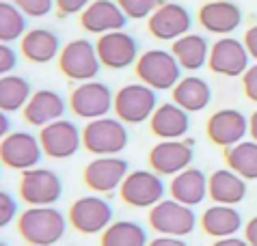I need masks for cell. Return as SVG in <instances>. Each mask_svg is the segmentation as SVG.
<instances>
[{
  "instance_id": "f35d334b",
  "label": "cell",
  "mask_w": 257,
  "mask_h": 246,
  "mask_svg": "<svg viewBox=\"0 0 257 246\" xmlns=\"http://www.w3.org/2000/svg\"><path fill=\"white\" fill-rule=\"evenodd\" d=\"M244 46L248 50V54H251V59L257 61V24H253L244 33Z\"/></svg>"
},
{
  "instance_id": "d590c367",
  "label": "cell",
  "mask_w": 257,
  "mask_h": 246,
  "mask_svg": "<svg viewBox=\"0 0 257 246\" xmlns=\"http://www.w3.org/2000/svg\"><path fill=\"white\" fill-rule=\"evenodd\" d=\"M93 0H54V9L59 13V18H69L76 13H82Z\"/></svg>"
},
{
  "instance_id": "836d02e7",
  "label": "cell",
  "mask_w": 257,
  "mask_h": 246,
  "mask_svg": "<svg viewBox=\"0 0 257 246\" xmlns=\"http://www.w3.org/2000/svg\"><path fill=\"white\" fill-rule=\"evenodd\" d=\"M11 3L16 5L26 18H33V20L46 18L48 13L54 9V0H11Z\"/></svg>"
},
{
  "instance_id": "8992f818",
  "label": "cell",
  "mask_w": 257,
  "mask_h": 246,
  "mask_svg": "<svg viewBox=\"0 0 257 246\" xmlns=\"http://www.w3.org/2000/svg\"><path fill=\"white\" fill-rule=\"evenodd\" d=\"M18 192L28 207H50L63 197V182L52 169L35 166L20 175Z\"/></svg>"
},
{
  "instance_id": "f546056e",
  "label": "cell",
  "mask_w": 257,
  "mask_h": 246,
  "mask_svg": "<svg viewBox=\"0 0 257 246\" xmlns=\"http://www.w3.org/2000/svg\"><path fill=\"white\" fill-rule=\"evenodd\" d=\"M225 162L227 169L238 173L242 179L253 182V179H257V143L242 141L233 147L225 149Z\"/></svg>"
},
{
  "instance_id": "f6af8a7d",
  "label": "cell",
  "mask_w": 257,
  "mask_h": 246,
  "mask_svg": "<svg viewBox=\"0 0 257 246\" xmlns=\"http://www.w3.org/2000/svg\"><path fill=\"white\" fill-rule=\"evenodd\" d=\"M0 246H7V244H5V242H3V240H0Z\"/></svg>"
},
{
  "instance_id": "cb8c5ba5",
  "label": "cell",
  "mask_w": 257,
  "mask_h": 246,
  "mask_svg": "<svg viewBox=\"0 0 257 246\" xmlns=\"http://www.w3.org/2000/svg\"><path fill=\"white\" fill-rule=\"evenodd\" d=\"M246 179L231 169H218L208 177V197L216 205H238L246 199Z\"/></svg>"
},
{
  "instance_id": "5b68a950",
  "label": "cell",
  "mask_w": 257,
  "mask_h": 246,
  "mask_svg": "<svg viewBox=\"0 0 257 246\" xmlns=\"http://www.w3.org/2000/svg\"><path fill=\"white\" fill-rule=\"evenodd\" d=\"M67 106L78 119L95 121V119L108 117V112L115 106V93H112L108 84L99 80L80 82L71 89Z\"/></svg>"
},
{
  "instance_id": "603a6c76",
  "label": "cell",
  "mask_w": 257,
  "mask_h": 246,
  "mask_svg": "<svg viewBox=\"0 0 257 246\" xmlns=\"http://www.w3.org/2000/svg\"><path fill=\"white\" fill-rule=\"evenodd\" d=\"M149 130L160 141H180L190 130V114L175 102L158 104L149 119Z\"/></svg>"
},
{
  "instance_id": "484cf974",
  "label": "cell",
  "mask_w": 257,
  "mask_h": 246,
  "mask_svg": "<svg viewBox=\"0 0 257 246\" xmlns=\"http://www.w3.org/2000/svg\"><path fill=\"white\" fill-rule=\"evenodd\" d=\"M210 43L203 35L199 33H188L184 37L175 39L171 43V54L175 56V61L180 63L184 71H197L208 65L210 59Z\"/></svg>"
},
{
  "instance_id": "f1b7e54d",
  "label": "cell",
  "mask_w": 257,
  "mask_h": 246,
  "mask_svg": "<svg viewBox=\"0 0 257 246\" xmlns=\"http://www.w3.org/2000/svg\"><path fill=\"white\" fill-rule=\"evenodd\" d=\"M31 95H33L31 82L24 76L9 74L0 78V110L5 114L22 112Z\"/></svg>"
},
{
  "instance_id": "e575fe53",
  "label": "cell",
  "mask_w": 257,
  "mask_h": 246,
  "mask_svg": "<svg viewBox=\"0 0 257 246\" xmlns=\"http://www.w3.org/2000/svg\"><path fill=\"white\" fill-rule=\"evenodd\" d=\"M18 201L0 188V229L9 227L13 220H18Z\"/></svg>"
},
{
  "instance_id": "1f68e13d",
  "label": "cell",
  "mask_w": 257,
  "mask_h": 246,
  "mask_svg": "<svg viewBox=\"0 0 257 246\" xmlns=\"http://www.w3.org/2000/svg\"><path fill=\"white\" fill-rule=\"evenodd\" d=\"M26 28V16L18 9L11 0H0V43L20 41L24 37Z\"/></svg>"
},
{
  "instance_id": "d4e9b609",
  "label": "cell",
  "mask_w": 257,
  "mask_h": 246,
  "mask_svg": "<svg viewBox=\"0 0 257 246\" xmlns=\"http://www.w3.org/2000/svg\"><path fill=\"white\" fill-rule=\"evenodd\" d=\"M171 199L180 201V203L195 207L208 199V175L201 169L188 166L186 171L177 173L169 184Z\"/></svg>"
},
{
  "instance_id": "9a60e30c",
  "label": "cell",
  "mask_w": 257,
  "mask_h": 246,
  "mask_svg": "<svg viewBox=\"0 0 257 246\" xmlns=\"http://www.w3.org/2000/svg\"><path fill=\"white\" fill-rule=\"evenodd\" d=\"M39 143L46 158L67 160L82 147V130L69 119H59L39 130Z\"/></svg>"
},
{
  "instance_id": "ba28073f",
  "label": "cell",
  "mask_w": 257,
  "mask_h": 246,
  "mask_svg": "<svg viewBox=\"0 0 257 246\" xmlns=\"http://www.w3.org/2000/svg\"><path fill=\"white\" fill-rule=\"evenodd\" d=\"M158 108L156 91L147 84H123L115 93V117L125 126H139L152 119L154 110Z\"/></svg>"
},
{
  "instance_id": "4dcf8cb0",
  "label": "cell",
  "mask_w": 257,
  "mask_h": 246,
  "mask_svg": "<svg viewBox=\"0 0 257 246\" xmlns=\"http://www.w3.org/2000/svg\"><path fill=\"white\" fill-rule=\"evenodd\" d=\"M147 231L134 220H115L99 237V246H147Z\"/></svg>"
},
{
  "instance_id": "3957f363",
  "label": "cell",
  "mask_w": 257,
  "mask_h": 246,
  "mask_svg": "<svg viewBox=\"0 0 257 246\" xmlns=\"http://www.w3.org/2000/svg\"><path fill=\"white\" fill-rule=\"evenodd\" d=\"M56 65H59V71L67 78V80L78 82V84L95 80L99 69H102L95 43L84 39V37L67 41L65 46L61 48Z\"/></svg>"
},
{
  "instance_id": "8d00e7d4",
  "label": "cell",
  "mask_w": 257,
  "mask_h": 246,
  "mask_svg": "<svg viewBox=\"0 0 257 246\" xmlns=\"http://www.w3.org/2000/svg\"><path fill=\"white\" fill-rule=\"evenodd\" d=\"M18 65V50H13L9 43H0V78L13 74Z\"/></svg>"
},
{
  "instance_id": "83f0119b",
  "label": "cell",
  "mask_w": 257,
  "mask_h": 246,
  "mask_svg": "<svg viewBox=\"0 0 257 246\" xmlns=\"http://www.w3.org/2000/svg\"><path fill=\"white\" fill-rule=\"evenodd\" d=\"M244 225L242 214L233 205H216L208 207L201 214V229L210 237L223 240V237H233Z\"/></svg>"
},
{
  "instance_id": "2e32d148",
  "label": "cell",
  "mask_w": 257,
  "mask_h": 246,
  "mask_svg": "<svg viewBox=\"0 0 257 246\" xmlns=\"http://www.w3.org/2000/svg\"><path fill=\"white\" fill-rule=\"evenodd\" d=\"M192 16L190 11L180 3H160L156 11L147 18V31L154 39L171 41L184 37L190 33Z\"/></svg>"
},
{
  "instance_id": "ffe728a7",
  "label": "cell",
  "mask_w": 257,
  "mask_h": 246,
  "mask_svg": "<svg viewBox=\"0 0 257 246\" xmlns=\"http://www.w3.org/2000/svg\"><path fill=\"white\" fill-rule=\"evenodd\" d=\"M67 108L69 106L63 99L61 93H56L52 89H39V91H33L31 99L26 102L22 110V119L28 126L41 130L59 119H65Z\"/></svg>"
},
{
  "instance_id": "30bf717a",
  "label": "cell",
  "mask_w": 257,
  "mask_h": 246,
  "mask_svg": "<svg viewBox=\"0 0 257 246\" xmlns=\"http://www.w3.org/2000/svg\"><path fill=\"white\" fill-rule=\"evenodd\" d=\"M164 182L158 173H154L152 169H137L130 171L127 177L123 179V184L119 188V197L125 205L137 207V209H152L154 205H158L164 199Z\"/></svg>"
},
{
  "instance_id": "7bdbcfd3",
  "label": "cell",
  "mask_w": 257,
  "mask_h": 246,
  "mask_svg": "<svg viewBox=\"0 0 257 246\" xmlns=\"http://www.w3.org/2000/svg\"><path fill=\"white\" fill-rule=\"evenodd\" d=\"M9 132H11V119H9V114H5L0 110V141H3Z\"/></svg>"
},
{
  "instance_id": "52a82bcc",
  "label": "cell",
  "mask_w": 257,
  "mask_h": 246,
  "mask_svg": "<svg viewBox=\"0 0 257 246\" xmlns=\"http://www.w3.org/2000/svg\"><path fill=\"white\" fill-rule=\"evenodd\" d=\"M44 158L39 136L31 134L28 130H11L0 141V164L11 171L24 173L28 169L39 166Z\"/></svg>"
},
{
  "instance_id": "44dd1931",
  "label": "cell",
  "mask_w": 257,
  "mask_h": 246,
  "mask_svg": "<svg viewBox=\"0 0 257 246\" xmlns=\"http://www.w3.org/2000/svg\"><path fill=\"white\" fill-rule=\"evenodd\" d=\"M125 24H127V18L115 0H93L80 13V28L91 35L123 31Z\"/></svg>"
},
{
  "instance_id": "e0dca14e",
  "label": "cell",
  "mask_w": 257,
  "mask_h": 246,
  "mask_svg": "<svg viewBox=\"0 0 257 246\" xmlns=\"http://www.w3.org/2000/svg\"><path fill=\"white\" fill-rule=\"evenodd\" d=\"M95 50L102 67L112 71L132 67V65H137L141 56L137 39L125 31H112V33L99 35L95 41Z\"/></svg>"
},
{
  "instance_id": "7a4b0ae2",
  "label": "cell",
  "mask_w": 257,
  "mask_h": 246,
  "mask_svg": "<svg viewBox=\"0 0 257 246\" xmlns=\"http://www.w3.org/2000/svg\"><path fill=\"white\" fill-rule=\"evenodd\" d=\"M141 84H147L154 91H173V86L182 80V67L171 54V50H145L141 52L134 65Z\"/></svg>"
},
{
  "instance_id": "d6986e66",
  "label": "cell",
  "mask_w": 257,
  "mask_h": 246,
  "mask_svg": "<svg viewBox=\"0 0 257 246\" xmlns=\"http://www.w3.org/2000/svg\"><path fill=\"white\" fill-rule=\"evenodd\" d=\"M197 22L205 33L229 37L242 24V9L233 0H205L197 11Z\"/></svg>"
},
{
  "instance_id": "4fadbf2b",
  "label": "cell",
  "mask_w": 257,
  "mask_h": 246,
  "mask_svg": "<svg viewBox=\"0 0 257 246\" xmlns=\"http://www.w3.org/2000/svg\"><path fill=\"white\" fill-rule=\"evenodd\" d=\"M248 59H251V54H248L244 41H240L229 35V37H218L212 43L208 67L212 74H216V76L242 78L244 71L251 67Z\"/></svg>"
},
{
  "instance_id": "d6a6232c",
  "label": "cell",
  "mask_w": 257,
  "mask_h": 246,
  "mask_svg": "<svg viewBox=\"0 0 257 246\" xmlns=\"http://www.w3.org/2000/svg\"><path fill=\"white\" fill-rule=\"evenodd\" d=\"M115 3L121 7L127 20H143L152 16L162 0H115Z\"/></svg>"
},
{
  "instance_id": "6da1fadb",
  "label": "cell",
  "mask_w": 257,
  "mask_h": 246,
  "mask_svg": "<svg viewBox=\"0 0 257 246\" xmlns=\"http://www.w3.org/2000/svg\"><path fill=\"white\" fill-rule=\"evenodd\" d=\"M67 216L56 207H26L18 216L16 227L28 246H54L67 233Z\"/></svg>"
},
{
  "instance_id": "74e56055",
  "label": "cell",
  "mask_w": 257,
  "mask_h": 246,
  "mask_svg": "<svg viewBox=\"0 0 257 246\" xmlns=\"http://www.w3.org/2000/svg\"><path fill=\"white\" fill-rule=\"evenodd\" d=\"M242 91H244V97L248 102L257 104V63L251 65L242 76Z\"/></svg>"
},
{
  "instance_id": "9c48e42d",
  "label": "cell",
  "mask_w": 257,
  "mask_h": 246,
  "mask_svg": "<svg viewBox=\"0 0 257 246\" xmlns=\"http://www.w3.org/2000/svg\"><path fill=\"white\" fill-rule=\"evenodd\" d=\"M149 227L158 235L186 237L197 227V214L175 199H162L149 209Z\"/></svg>"
},
{
  "instance_id": "5bb4252c",
  "label": "cell",
  "mask_w": 257,
  "mask_h": 246,
  "mask_svg": "<svg viewBox=\"0 0 257 246\" xmlns=\"http://www.w3.org/2000/svg\"><path fill=\"white\" fill-rule=\"evenodd\" d=\"M195 141L192 139H180V141H160L156 143L147 154L149 169L158 175H171L175 177L177 173L186 171L195 158Z\"/></svg>"
},
{
  "instance_id": "60d3db41",
  "label": "cell",
  "mask_w": 257,
  "mask_h": 246,
  "mask_svg": "<svg viewBox=\"0 0 257 246\" xmlns=\"http://www.w3.org/2000/svg\"><path fill=\"white\" fill-rule=\"evenodd\" d=\"M244 240L248 242V246H257V216L246 222V227H244Z\"/></svg>"
},
{
  "instance_id": "4316f807",
  "label": "cell",
  "mask_w": 257,
  "mask_h": 246,
  "mask_svg": "<svg viewBox=\"0 0 257 246\" xmlns=\"http://www.w3.org/2000/svg\"><path fill=\"white\" fill-rule=\"evenodd\" d=\"M171 97L173 102L184 108L188 114L192 112H201L210 106L212 102V89L210 84L199 76H184L180 82L173 86L171 91Z\"/></svg>"
},
{
  "instance_id": "ee69618b",
  "label": "cell",
  "mask_w": 257,
  "mask_h": 246,
  "mask_svg": "<svg viewBox=\"0 0 257 246\" xmlns=\"http://www.w3.org/2000/svg\"><path fill=\"white\" fill-rule=\"evenodd\" d=\"M248 134H251V141L257 143V110L248 117Z\"/></svg>"
},
{
  "instance_id": "8fae6325",
  "label": "cell",
  "mask_w": 257,
  "mask_h": 246,
  "mask_svg": "<svg viewBox=\"0 0 257 246\" xmlns=\"http://www.w3.org/2000/svg\"><path fill=\"white\" fill-rule=\"evenodd\" d=\"M69 227L82 235L104 233L112 225V207L102 197H80L69 205L67 212Z\"/></svg>"
},
{
  "instance_id": "ac0fdd59",
  "label": "cell",
  "mask_w": 257,
  "mask_h": 246,
  "mask_svg": "<svg viewBox=\"0 0 257 246\" xmlns=\"http://www.w3.org/2000/svg\"><path fill=\"white\" fill-rule=\"evenodd\" d=\"M205 134L216 147L229 149L242 143L248 134V117H244V112L235 110V108H220L210 114L208 123H205Z\"/></svg>"
},
{
  "instance_id": "7c38bea8",
  "label": "cell",
  "mask_w": 257,
  "mask_h": 246,
  "mask_svg": "<svg viewBox=\"0 0 257 246\" xmlns=\"http://www.w3.org/2000/svg\"><path fill=\"white\" fill-rule=\"evenodd\" d=\"M130 173L127 160L119 156H97L82 171V179L89 190L95 194H110L121 188Z\"/></svg>"
},
{
  "instance_id": "7402d4cb",
  "label": "cell",
  "mask_w": 257,
  "mask_h": 246,
  "mask_svg": "<svg viewBox=\"0 0 257 246\" xmlns=\"http://www.w3.org/2000/svg\"><path fill=\"white\" fill-rule=\"evenodd\" d=\"M18 52L33 65H46L59 59L61 54V39L52 28L46 26H35L28 28L24 37L20 39Z\"/></svg>"
},
{
  "instance_id": "ab89813d",
  "label": "cell",
  "mask_w": 257,
  "mask_h": 246,
  "mask_svg": "<svg viewBox=\"0 0 257 246\" xmlns=\"http://www.w3.org/2000/svg\"><path fill=\"white\" fill-rule=\"evenodd\" d=\"M147 246H188L184 242V237H169V235H158L154 240H149Z\"/></svg>"
},
{
  "instance_id": "b9f144b4",
  "label": "cell",
  "mask_w": 257,
  "mask_h": 246,
  "mask_svg": "<svg viewBox=\"0 0 257 246\" xmlns=\"http://www.w3.org/2000/svg\"><path fill=\"white\" fill-rule=\"evenodd\" d=\"M212 246H248L246 240H242V237L233 235V237H223V240H216Z\"/></svg>"
},
{
  "instance_id": "277c9868",
  "label": "cell",
  "mask_w": 257,
  "mask_h": 246,
  "mask_svg": "<svg viewBox=\"0 0 257 246\" xmlns=\"http://www.w3.org/2000/svg\"><path fill=\"white\" fill-rule=\"evenodd\" d=\"M127 143H130V132L125 123L117 117H102L95 121H87L82 128V147L97 156H117L121 154Z\"/></svg>"
}]
</instances>
